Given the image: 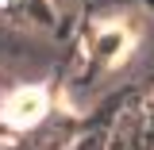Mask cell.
<instances>
[{
    "instance_id": "6da1fadb",
    "label": "cell",
    "mask_w": 154,
    "mask_h": 150,
    "mask_svg": "<svg viewBox=\"0 0 154 150\" xmlns=\"http://www.w3.org/2000/svg\"><path fill=\"white\" fill-rule=\"evenodd\" d=\"M46 115V93L38 89V85H23L19 93L8 96V104H4V123L8 127H31Z\"/></svg>"
},
{
    "instance_id": "7a4b0ae2",
    "label": "cell",
    "mask_w": 154,
    "mask_h": 150,
    "mask_svg": "<svg viewBox=\"0 0 154 150\" xmlns=\"http://www.w3.org/2000/svg\"><path fill=\"white\" fill-rule=\"evenodd\" d=\"M131 50V35L119 27V23H108V27H100V35H96V54L104 58V62H119V58Z\"/></svg>"
}]
</instances>
